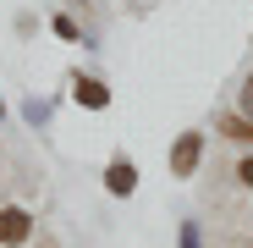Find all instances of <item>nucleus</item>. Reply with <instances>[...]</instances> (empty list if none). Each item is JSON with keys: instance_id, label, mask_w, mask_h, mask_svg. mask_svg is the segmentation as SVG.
Returning <instances> with one entry per match:
<instances>
[{"instance_id": "0eeeda50", "label": "nucleus", "mask_w": 253, "mask_h": 248, "mask_svg": "<svg viewBox=\"0 0 253 248\" xmlns=\"http://www.w3.org/2000/svg\"><path fill=\"white\" fill-rule=\"evenodd\" d=\"M237 182H242V188H253V154H248V160L237 165Z\"/></svg>"}, {"instance_id": "7ed1b4c3", "label": "nucleus", "mask_w": 253, "mask_h": 248, "mask_svg": "<svg viewBox=\"0 0 253 248\" xmlns=\"http://www.w3.org/2000/svg\"><path fill=\"white\" fill-rule=\"evenodd\" d=\"M105 188H110L116 198H126V193H132V188H138V165H132V160H126V154H116V160L105 165Z\"/></svg>"}, {"instance_id": "f03ea898", "label": "nucleus", "mask_w": 253, "mask_h": 248, "mask_svg": "<svg viewBox=\"0 0 253 248\" xmlns=\"http://www.w3.org/2000/svg\"><path fill=\"white\" fill-rule=\"evenodd\" d=\"M28 237H33V215H28V210H17V204L0 210V243L17 248V243H28Z\"/></svg>"}, {"instance_id": "39448f33", "label": "nucleus", "mask_w": 253, "mask_h": 248, "mask_svg": "<svg viewBox=\"0 0 253 248\" xmlns=\"http://www.w3.org/2000/svg\"><path fill=\"white\" fill-rule=\"evenodd\" d=\"M215 133H226V138H237V144H253V116H242V110H237V116H220Z\"/></svg>"}, {"instance_id": "423d86ee", "label": "nucleus", "mask_w": 253, "mask_h": 248, "mask_svg": "<svg viewBox=\"0 0 253 248\" xmlns=\"http://www.w3.org/2000/svg\"><path fill=\"white\" fill-rule=\"evenodd\" d=\"M237 110H242V116H253V72L242 77V94H237Z\"/></svg>"}, {"instance_id": "20e7f679", "label": "nucleus", "mask_w": 253, "mask_h": 248, "mask_svg": "<svg viewBox=\"0 0 253 248\" xmlns=\"http://www.w3.org/2000/svg\"><path fill=\"white\" fill-rule=\"evenodd\" d=\"M72 99L88 105V110H105V105H110V89H105L99 77H72Z\"/></svg>"}, {"instance_id": "6e6552de", "label": "nucleus", "mask_w": 253, "mask_h": 248, "mask_svg": "<svg viewBox=\"0 0 253 248\" xmlns=\"http://www.w3.org/2000/svg\"><path fill=\"white\" fill-rule=\"evenodd\" d=\"M182 248H198V232H193V226L182 232Z\"/></svg>"}, {"instance_id": "1a4fd4ad", "label": "nucleus", "mask_w": 253, "mask_h": 248, "mask_svg": "<svg viewBox=\"0 0 253 248\" xmlns=\"http://www.w3.org/2000/svg\"><path fill=\"white\" fill-rule=\"evenodd\" d=\"M0 116H6V105H0Z\"/></svg>"}, {"instance_id": "f257e3e1", "label": "nucleus", "mask_w": 253, "mask_h": 248, "mask_svg": "<svg viewBox=\"0 0 253 248\" xmlns=\"http://www.w3.org/2000/svg\"><path fill=\"white\" fill-rule=\"evenodd\" d=\"M198 154H204V133H182L171 144V177H193L198 171Z\"/></svg>"}]
</instances>
